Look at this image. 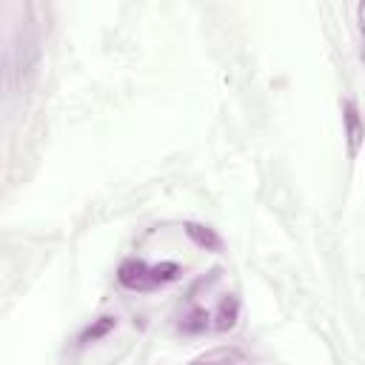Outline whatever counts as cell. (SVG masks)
Segmentation results:
<instances>
[{"label":"cell","instance_id":"ba28073f","mask_svg":"<svg viewBox=\"0 0 365 365\" xmlns=\"http://www.w3.org/2000/svg\"><path fill=\"white\" fill-rule=\"evenodd\" d=\"M356 23H359V37H362V63H365V3L356 6Z\"/></svg>","mask_w":365,"mask_h":365},{"label":"cell","instance_id":"8992f818","mask_svg":"<svg viewBox=\"0 0 365 365\" xmlns=\"http://www.w3.org/2000/svg\"><path fill=\"white\" fill-rule=\"evenodd\" d=\"M114 328H117V317L106 314V317L94 319L91 325H86V328H83V334L77 336V342H80V345H91V342H100V339H103V336H108Z\"/></svg>","mask_w":365,"mask_h":365},{"label":"cell","instance_id":"5b68a950","mask_svg":"<svg viewBox=\"0 0 365 365\" xmlns=\"http://www.w3.org/2000/svg\"><path fill=\"white\" fill-rule=\"evenodd\" d=\"M177 328L182 331V334H188V336H197V334H205L208 328H211V314L205 311V308H200V305H194L188 314H182V319L177 322Z\"/></svg>","mask_w":365,"mask_h":365},{"label":"cell","instance_id":"7a4b0ae2","mask_svg":"<svg viewBox=\"0 0 365 365\" xmlns=\"http://www.w3.org/2000/svg\"><path fill=\"white\" fill-rule=\"evenodd\" d=\"M117 282L128 291H148V288H154L151 285V265L137 259V257H128L117 265Z\"/></svg>","mask_w":365,"mask_h":365},{"label":"cell","instance_id":"277c9868","mask_svg":"<svg viewBox=\"0 0 365 365\" xmlns=\"http://www.w3.org/2000/svg\"><path fill=\"white\" fill-rule=\"evenodd\" d=\"M182 231H185V237L197 245V248H202V251H222V237L211 228V225H205V222H185L182 225Z\"/></svg>","mask_w":365,"mask_h":365},{"label":"cell","instance_id":"52a82bcc","mask_svg":"<svg viewBox=\"0 0 365 365\" xmlns=\"http://www.w3.org/2000/svg\"><path fill=\"white\" fill-rule=\"evenodd\" d=\"M182 274H185V268H182L180 262H171V259H165V262H157V265H151V285L157 288V285H168V282H177Z\"/></svg>","mask_w":365,"mask_h":365},{"label":"cell","instance_id":"6da1fadb","mask_svg":"<svg viewBox=\"0 0 365 365\" xmlns=\"http://www.w3.org/2000/svg\"><path fill=\"white\" fill-rule=\"evenodd\" d=\"M342 128H345V145H348V160H356L359 151L365 148V120L356 108L354 100L342 103Z\"/></svg>","mask_w":365,"mask_h":365},{"label":"cell","instance_id":"3957f363","mask_svg":"<svg viewBox=\"0 0 365 365\" xmlns=\"http://www.w3.org/2000/svg\"><path fill=\"white\" fill-rule=\"evenodd\" d=\"M237 319H240V297L237 294H225L217 302L214 314H211V328L220 331V334H225V331H231L237 325Z\"/></svg>","mask_w":365,"mask_h":365}]
</instances>
